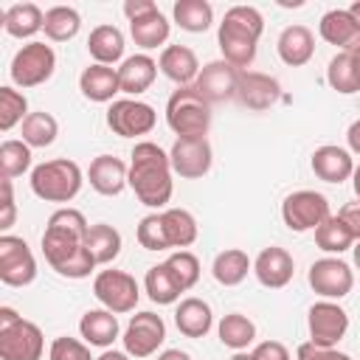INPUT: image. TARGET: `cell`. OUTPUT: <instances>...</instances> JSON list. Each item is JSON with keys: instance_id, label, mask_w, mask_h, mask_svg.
Returning <instances> with one entry per match:
<instances>
[{"instance_id": "obj_43", "label": "cell", "mask_w": 360, "mask_h": 360, "mask_svg": "<svg viewBox=\"0 0 360 360\" xmlns=\"http://www.w3.org/2000/svg\"><path fill=\"white\" fill-rule=\"evenodd\" d=\"M163 264L169 267V273L174 276V281L180 284L183 292L200 281V259L191 250H174Z\"/></svg>"}, {"instance_id": "obj_33", "label": "cell", "mask_w": 360, "mask_h": 360, "mask_svg": "<svg viewBox=\"0 0 360 360\" xmlns=\"http://www.w3.org/2000/svg\"><path fill=\"white\" fill-rule=\"evenodd\" d=\"M84 245H87L90 256L96 259V264H112L121 253V233L107 222H96V225H90Z\"/></svg>"}, {"instance_id": "obj_40", "label": "cell", "mask_w": 360, "mask_h": 360, "mask_svg": "<svg viewBox=\"0 0 360 360\" xmlns=\"http://www.w3.org/2000/svg\"><path fill=\"white\" fill-rule=\"evenodd\" d=\"M315 245H318L323 253H343V250H352V248H354V236H352L349 228L340 222V217L332 214L329 219H323V222L315 228Z\"/></svg>"}, {"instance_id": "obj_46", "label": "cell", "mask_w": 360, "mask_h": 360, "mask_svg": "<svg viewBox=\"0 0 360 360\" xmlns=\"http://www.w3.org/2000/svg\"><path fill=\"white\" fill-rule=\"evenodd\" d=\"M295 360H352V357L338 349H323V346H315L312 340H307L295 349Z\"/></svg>"}, {"instance_id": "obj_2", "label": "cell", "mask_w": 360, "mask_h": 360, "mask_svg": "<svg viewBox=\"0 0 360 360\" xmlns=\"http://www.w3.org/2000/svg\"><path fill=\"white\" fill-rule=\"evenodd\" d=\"M129 188L146 208H163L172 200L174 180H172V160L152 141H138L129 155Z\"/></svg>"}, {"instance_id": "obj_53", "label": "cell", "mask_w": 360, "mask_h": 360, "mask_svg": "<svg viewBox=\"0 0 360 360\" xmlns=\"http://www.w3.org/2000/svg\"><path fill=\"white\" fill-rule=\"evenodd\" d=\"M96 360H129V354H127V352H115V349H107V352H101Z\"/></svg>"}, {"instance_id": "obj_39", "label": "cell", "mask_w": 360, "mask_h": 360, "mask_svg": "<svg viewBox=\"0 0 360 360\" xmlns=\"http://www.w3.org/2000/svg\"><path fill=\"white\" fill-rule=\"evenodd\" d=\"M20 129H22V141H25L31 149H45V146H51V143L56 141V135H59L56 118H53L51 112H45V110L28 112V118L20 124Z\"/></svg>"}, {"instance_id": "obj_19", "label": "cell", "mask_w": 360, "mask_h": 360, "mask_svg": "<svg viewBox=\"0 0 360 360\" xmlns=\"http://www.w3.org/2000/svg\"><path fill=\"white\" fill-rule=\"evenodd\" d=\"M127 177H129V166L121 158L98 155L90 160L87 180H90L93 191H98L101 197H118L124 191V186H129Z\"/></svg>"}, {"instance_id": "obj_9", "label": "cell", "mask_w": 360, "mask_h": 360, "mask_svg": "<svg viewBox=\"0 0 360 360\" xmlns=\"http://www.w3.org/2000/svg\"><path fill=\"white\" fill-rule=\"evenodd\" d=\"M37 278V259L22 236H0V281L6 287H28Z\"/></svg>"}, {"instance_id": "obj_38", "label": "cell", "mask_w": 360, "mask_h": 360, "mask_svg": "<svg viewBox=\"0 0 360 360\" xmlns=\"http://www.w3.org/2000/svg\"><path fill=\"white\" fill-rule=\"evenodd\" d=\"M79 28H82V17L70 6H53L45 11V28L42 31L51 42H68L79 34Z\"/></svg>"}, {"instance_id": "obj_22", "label": "cell", "mask_w": 360, "mask_h": 360, "mask_svg": "<svg viewBox=\"0 0 360 360\" xmlns=\"http://www.w3.org/2000/svg\"><path fill=\"white\" fill-rule=\"evenodd\" d=\"M318 34L323 42L338 45L340 51H357L360 48V28L352 20V14L346 8H332L321 17L318 22Z\"/></svg>"}, {"instance_id": "obj_50", "label": "cell", "mask_w": 360, "mask_h": 360, "mask_svg": "<svg viewBox=\"0 0 360 360\" xmlns=\"http://www.w3.org/2000/svg\"><path fill=\"white\" fill-rule=\"evenodd\" d=\"M152 8H155L152 0H127V3H124V14H127V20H135V17H141V14L152 11Z\"/></svg>"}, {"instance_id": "obj_21", "label": "cell", "mask_w": 360, "mask_h": 360, "mask_svg": "<svg viewBox=\"0 0 360 360\" xmlns=\"http://www.w3.org/2000/svg\"><path fill=\"white\" fill-rule=\"evenodd\" d=\"M158 68L166 79H172L177 87H188L197 82V73H200V62H197V53L188 48V45H166L160 51V59H158Z\"/></svg>"}, {"instance_id": "obj_14", "label": "cell", "mask_w": 360, "mask_h": 360, "mask_svg": "<svg viewBox=\"0 0 360 360\" xmlns=\"http://www.w3.org/2000/svg\"><path fill=\"white\" fill-rule=\"evenodd\" d=\"M45 352L42 329L34 321L20 318L0 329V360H39Z\"/></svg>"}, {"instance_id": "obj_55", "label": "cell", "mask_w": 360, "mask_h": 360, "mask_svg": "<svg viewBox=\"0 0 360 360\" xmlns=\"http://www.w3.org/2000/svg\"><path fill=\"white\" fill-rule=\"evenodd\" d=\"M346 11L352 14V20H354V22H357V28H360V0H357V3H352Z\"/></svg>"}, {"instance_id": "obj_3", "label": "cell", "mask_w": 360, "mask_h": 360, "mask_svg": "<svg viewBox=\"0 0 360 360\" xmlns=\"http://www.w3.org/2000/svg\"><path fill=\"white\" fill-rule=\"evenodd\" d=\"M264 31V17L253 6H231L219 22L217 45L222 51V59L233 68L245 70L256 59V45Z\"/></svg>"}, {"instance_id": "obj_44", "label": "cell", "mask_w": 360, "mask_h": 360, "mask_svg": "<svg viewBox=\"0 0 360 360\" xmlns=\"http://www.w3.org/2000/svg\"><path fill=\"white\" fill-rule=\"evenodd\" d=\"M138 245L146 250H169L166 248V236H163V222H160V211L158 214H146L138 222Z\"/></svg>"}, {"instance_id": "obj_54", "label": "cell", "mask_w": 360, "mask_h": 360, "mask_svg": "<svg viewBox=\"0 0 360 360\" xmlns=\"http://www.w3.org/2000/svg\"><path fill=\"white\" fill-rule=\"evenodd\" d=\"M352 186H354V197H357V202H360V163H357L354 172H352Z\"/></svg>"}, {"instance_id": "obj_29", "label": "cell", "mask_w": 360, "mask_h": 360, "mask_svg": "<svg viewBox=\"0 0 360 360\" xmlns=\"http://www.w3.org/2000/svg\"><path fill=\"white\" fill-rule=\"evenodd\" d=\"M160 222H163L166 248L183 250V248L197 242L200 228H197V219H194L191 211H186V208H166V211H160Z\"/></svg>"}, {"instance_id": "obj_27", "label": "cell", "mask_w": 360, "mask_h": 360, "mask_svg": "<svg viewBox=\"0 0 360 360\" xmlns=\"http://www.w3.org/2000/svg\"><path fill=\"white\" fill-rule=\"evenodd\" d=\"M79 332H82L87 346L107 349L118 338V318H115V312H110L104 307L101 309H87L79 321Z\"/></svg>"}, {"instance_id": "obj_51", "label": "cell", "mask_w": 360, "mask_h": 360, "mask_svg": "<svg viewBox=\"0 0 360 360\" xmlns=\"http://www.w3.org/2000/svg\"><path fill=\"white\" fill-rule=\"evenodd\" d=\"M346 143H349V152L360 155V118L349 124V129H346Z\"/></svg>"}, {"instance_id": "obj_57", "label": "cell", "mask_w": 360, "mask_h": 360, "mask_svg": "<svg viewBox=\"0 0 360 360\" xmlns=\"http://www.w3.org/2000/svg\"><path fill=\"white\" fill-rule=\"evenodd\" d=\"M231 360H253V354H250V352H236Z\"/></svg>"}, {"instance_id": "obj_20", "label": "cell", "mask_w": 360, "mask_h": 360, "mask_svg": "<svg viewBox=\"0 0 360 360\" xmlns=\"http://www.w3.org/2000/svg\"><path fill=\"white\" fill-rule=\"evenodd\" d=\"M312 172L318 180L323 183H343L352 177L354 172V160H352V152L343 149V146H335V143H326V146H318L312 152V160H309Z\"/></svg>"}, {"instance_id": "obj_36", "label": "cell", "mask_w": 360, "mask_h": 360, "mask_svg": "<svg viewBox=\"0 0 360 360\" xmlns=\"http://www.w3.org/2000/svg\"><path fill=\"white\" fill-rule=\"evenodd\" d=\"M172 14H174V22L191 34H202L214 22V8L208 0H177Z\"/></svg>"}, {"instance_id": "obj_12", "label": "cell", "mask_w": 360, "mask_h": 360, "mask_svg": "<svg viewBox=\"0 0 360 360\" xmlns=\"http://www.w3.org/2000/svg\"><path fill=\"white\" fill-rule=\"evenodd\" d=\"M166 340V323L160 315L155 312H138L129 318L127 329H124V352L135 360L152 357Z\"/></svg>"}, {"instance_id": "obj_56", "label": "cell", "mask_w": 360, "mask_h": 360, "mask_svg": "<svg viewBox=\"0 0 360 360\" xmlns=\"http://www.w3.org/2000/svg\"><path fill=\"white\" fill-rule=\"evenodd\" d=\"M352 256H354V267L360 270V242H354V248H352Z\"/></svg>"}, {"instance_id": "obj_26", "label": "cell", "mask_w": 360, "mask_h": 360, "mask_svg": "<svg viewBox=\"0 0 360 360\" xmlns=\"http://www.w3.org/2000/svg\"><path fill=\"white\" fill-rule=\"evenodd\" d=\"M174 323L186 338H205L214 326V312L202 298H183L174 309Z\"/></svg>"}, {"instance_id": "obj_28", "label": "cell", "mask_w": 360, "mask_h": 360, "mask_svg": "<svg viewBox=\"0 0 360 360\" xmlns=\"http://www.w3.org/2000/svg\"><path fill=\"white\" fill-rule=\"evenodd\" d=\"M3 28L8 37L28 39L45 28V11L37 3H14L3 11Z\"/></svg>"}, {"instance_id": "obj_49", "label": "cell", "mask_w": 360, "mask_h": 360, "mask_svg": "<svg viewBox=\"0 0 360 360\" xmlns=\"http://www.w3.org/2000/svg\"><path fill=\"white\" fill-rule=\"evenodd\" d=\"M340 222L349 228V233L354 236V242H360V202H349L338 211Z\"/></svg>"}, {"instance_id": "obj_16", "label": "cell", "mask_w": 360, "mask_h": 360, "mask_svg": "<svg viewBox=\"0 0 360 360\" xmlns=\"http://www.w3.org/2000/svg\"><path fill=\"white\" fill-rule=\"evenodd\" d=\"M239 68H233L225 59H214L208 62L194 82V90L208 101V104H219L228 98H236V84H239Z\"/></svg>"}, {"instance_id": "obj_15", "label": "cell", "mask_w": 360, "mask_h": 360, "mask_svg": "<svg viewBox=\"0 0 360 360\" xmlns=\"http://www.w3.org/2000/svg\"><path fill=\"white\" fill-rule=\"evenodd\" d=\"M172 172L180 174L183 180H200L211 172L214 152L208 138H177L169 149Z\"/></svg>"}, {"instance_id": "obj_18", "label": "cell", "mask_w": 360, "mask_h": 360, "mask_svg": "<svg viewBox=\"0 0 360 360\" xmlns=\"http://www.w3.org/2000/svg\"><path fill=\"white\" fill-rule=\"evenodd\" d=\"M253 273H256V278H259L262 287H267V290H281V287H287V284L292 281L295 262H292V256H290L284 248L270 245V248H264V250L253 259Z\"/></svg>"}, {"instance_id": "obj_45", "label": "cell", "mask_w": 360, "mask_h": 360, "mask_svg": "<svg viewBox=\"0 0 360 360\" xmlns=\"http://www.w3.org/2000/svg\"><path fill=\"white\" fill-rule=\"evenodd\" d=\"M48 360H93L87 343L76 340V338H56L48 349Z\"/></svg>"}, {"instance_id": "obj_35", "label": "cell", "mask_w": 360, "mask_h": 360, "mask_svg": "<svg viewBox=\"0 0 360 360\" xmlns=\"http://www.w3.org/2000/svg\"><path fill=\"white\" fill-rule=\"evenodd\" d=\"M217 332H219V343L233 349V352H245L256 340V323L242 312H228L219 321Z\"/></svg>"}, {"instance_id": "obj_13", "label": "cell", "mask_w": 360, "mask_h": 360, "mask_svg": "<svg viewBox=\"0 0 360 360\" xmlns=\"http://www.w3.org/2000/svg\"><path fill=\"white\" fill-rule=\"evenodd\" d=\"M307 281H309V287H312L318 295H323L326 301H338V298H343V295L352 292V287H354V273H352V267H349L343 259H338V256H323V259H318V262L309 264Z\"/></svg>"}, {"instance_id": "obj_11", "label": "cell", "mask_w": 360, "mask_h": 360, "mask_svg": "<svg viewBox=\"0 0 360 360\" xmlns=\"http://www.w3.org/2000/svg\"><path fill=\"white\" fill-rule=\"evenodd\" d=\"M158 124V112L152 104L138 98H115L107 110V127L121 138L149 135Z\"/></svg>"}, {"instance_id": "obj_1", "label": "cell", "mask_w": 360, "mask_h": 360, "mask_svg": "<svg viewBox=\"0 0 360 360\" xmlns=\"http://www.w3.org/2000/svg\"><path fill=\"white\" fill-rule=\"evenodd\" d=\"M90 225L82 211L76 208H59L48 217L45 233H42V253L45 262L65 278H87L96 270V259L90 256L84 236Z\"/></svg>"}, {"instance_id": "obj_31", "label": "cell", "mask_w": 360, "mask_h": 360, "mask_svg": "<svg viewBox=\"0 0 360 360\" xmlns=\"http://www.w3.org/2000/svg\"><path fill=\"white\" fill-rule=\"evenodd\" d=\"M87 51L96 65H115L124 56V34L115 25H96L87 37Z\"/></svg>"}, {"instance_id": "obj_10", "label": "cell", "mask_w": 360, "mask_h": 360, "mask_svg": "<svg viewBox=\"0 0 360 360\" xmlns=\"http://www.w3.org/2000/svg\"><path fill=\"white\" fill-rule=\"evenodd\" d=\"M307 329L309 340L323 349H338V343L349 332V312L335 301H318L307 312Z\"/></svg>"}, {"instance_id": "obj_42", "label": "cell", "mask_w": 360, "mask_h": 360, "mask_svg": "<svg viewBox=\"0 0 360 360\" xmlns=\"http://www.w3.org/2000/svg\"><path fill=\"white\" fill-rule=\"evenodd\" d=\"M28 118V98L14 87H0V129L8 132Z\"/></svg>"}, {"instance_id": "obj_58", "label": "cell", "mask_w": 360, "mask_h": 360, "mask_svg": "<svg viewBox=\"0 0 360 360\" xmlns=\"http://www.w3.org/2000/svg\"><path fill=\"white\" fill-rule=\"evenodd\" d=\"M349 53L354 56V62H357V68H360V48H357V51H349Z\"/></svg>"}, {"instance_id": "obj_5", "label": "cell", "mask_w": 360, "mask_h": 360, "mask_svg": "<svg viewBox=\"0 0 360 360\" xmlns=\"http://www.w3.org/2000/svg\"><path fill=\"white\" fill-rule=\"evenodd\" d=\"M166 124L177 138H205L211 127V104L188 87H177L166 101Z\"/></svg>"}, {"instance_id": "obj_25", "label": "cell", "mask_w": 360, "mask_h": 360, "mask_svg": "<svg viewBox=\"0 0 360 360\" xmlns=\"http://www.w3.org/2000/svg\"><path fill=\"white\" fill-rule=\"evenodd\" d=\"M276 48H278V56H281L284 65L301 68V65H307V62L312 59V53H315V37H312V31H309L307 25H287V28L278 34Z\"/></svg>"}, {"instance_id": "obj_52", "label": "cell", "mask_w": 360, "mask_h": 360, "mask_svg": "<svg viewBox=\"0 0 360 360\" xmlns=\"http://www.w3.org/2000/svg\"><path fill=\"white\" fill-rule=\"evenodd\" d=\"M158 360H191V354L183 352V349H166V352L158 354Z\"/></svg>"}, {"instance_id": "obj_34", "label": "cell", "mask_w": 360, "mask_h": 360, "mask_svg": "<svg viewBox=\"0 0 360 360\" xmlns=\"http://www.w3.org/2000/svg\"><path fill=\"white\" fill-rule=\"evenodd\" d=\"M326 82L340 96H352V93L360 90V68H357V62H354V56L349 51H340V53H335L329 59Z\"/></svg>"}, {"instance_id": "obj_24", "label": "cell", "mask_w": 360, "mask_h": 360, "mask_svg": "<svg viewBox=\"0 0 360 360\" xmlns=\"http://www.w3.org/2000/svg\"><path fill=\"white\" fill-rule=\"evenodd\" d=\"M158 62L149 56V53H135V56H127L118 68V82H121V93L127 96H141L152 87L155 76H158Z\"/></svg>"}, {"instance_id": "obj_32", "label": "cell", "mask_w": 360, "mask_h": 360, "mask_svg": "<svg viewBox=\"0 0 360 360\" xmlns=\"http://www.w3.org/2000/svg\"><path fill=\"white\" fill-rule=\"evenodd\" d=\"M250 270H253V262H250L248 253L239 250V248H228V250L217 253V259H214V264H211V273H214L217 284H222V287H236V284H242Z\"/></svg>"}, {"instance_id": "obj_7", "label": "cell", "mask_w": 360, "mask_h": 360, "mask_svg": "<svg viewBox=\"0 0 360 360\" xmlns=\"http://www.w3.org/2000/svg\"><path fill=\"white\" fill-rule=\"evenodd\" d=\"M332 211H329V200L321 194V191H312V188H301V191H292L284 197L281 202V219L290 231L295 233H304V231H315L323 219H329Z\"/></svg>"}, {"instance_id": "obj_48", "label": "cell", "mask_w": 360, "mask_h": 360, "mask_svg": "<svg viewBox=\"0 0 360 360\" xmlns=\"http://www.w3.org/2000/svg\"><path fill=\"white\" fill-rule=\"evenodd\" d=\"M3 217H0V231H8L14 225V217H17V205H14V188H11V180L3 177Z\"/></svg>"}, {"instance_id": "obj_23", "label": "cell", "mask_w": 360, "mask_h": 360, "mask_svg": "<svg viewBox=\"0 0 360 360\" xmlns=\"http://www.w3.org/2000/svg\"><path fill=\"white\" fill-rule=\"evenodd\" d=\"M79 90L84 98L96 101V104H107L112 101L115 93H121V82H118V68L110 65H90L82 70L79 76Z\"/></svg>"}, {"instance_id": "obj_4", "label": "cell", "mask_w": 360, "mask_h": 360, "mask_svg": "<svg viewBox=\"0 0 360 360\" xmlns=\"http://www.w3.org/2000/svg\"><path fill=\"white\" fill-rule=\"evenodd\" d=\"M82 169L76 160L53 158L31 169V191L45 202H70L82 191Z\"/></svg>"}, {"instance_id": "obj_37", "label": "cell", "mask_w": 360, "mask_h": 360, "mask_svg": "<svg viewBox=\"0 0 360 360\" xmlns=\"http://www.w3.org/2000/svg\"><path fill=\"white\" fill-rule=\"evenodd\" d=\"M143 290H146V295H149L155 304H160V307L180 301V292H183L166 264H152V267L146 270V276H143Z\"/></svg>"}, {"instance_id": "obj_41", "label": "cell", "mask_w": 360, "mask_h": 360, "mask_svg": "<svg viewBox=\"0 0 360 360\" xmlns=\"http://www.w3.org/2000/svg\"><path fill=\"white\" fill-rule=\"evenodd\" d=\"M0 169H3V177L6 180H14L20 177L22 172L31 169V146L25 141H3L0 146Z\"/></svg>"}, {"instance_id": "obj_47", "label": "cell", "mask_w": 360, "mask_h": 360, "mask_svg": "<svg viewBox=\"0 0 360 360\" xmlns=\"http://www.w3.org/2000/svg\"><path fill=\"white\" fill-rule=\"evenodd\" d=\"M250 354L253 360H290V349L281 340H262Z\"/></svg>"}, {"instance_id": "obj_30", "label": "cell", "mask_w": 360, "mask_h": 360, "mask_svg": "<svg viewBox=\"0 0 360 360\" xmlns=\"http://www.w3.org/2000/svg\"><path fill=\"white\" fill-rule=\"evenodd\" d=\"M169 31H172V25H169V20L163 17V11L158 6L152 11L129 20V34H132L135 45L143 48V51H152V48L163 45L169 39Z\"/></svg>"}, {"instance_id": "obj_6", "label": "cell", "mask_w": 360, "mask_h": 360, "mask_svg": "<svg viewBox=\"0 0 360 360\" xmlns=\"http://www.w3.org/2000/svg\"><path fill=\"white\" fill-rule=\"evenodd\" d=\"M53 70H56V53H53V48L34 39V42L22 45L14 53L11 68H8V76H11V82L17 87L28 90V87L45 84L53 76Z\"/></svg>"}, {"instance_id": "obj_8", "label": "cell", "mask_w": 360, "mask_h": 360, "mask_svg": "<svg viewBox=\"0 0 360 360\" xmlns=\"http://www.w3.org/2000/svg\"><path fill=\"white\" fill-rule=\"evenodd\" d=\"M93 295L98 298V304L104 309L124 315V312H132L138 307L141 287L124 270H98L93 278Z\"/></svg>"}, {"instance_id": "obj_17", "label": "cell", "mask_w": 360, "mask_h": 360, "mask_svg": "<svg viewBox=\"0 0 360 360\" xmlns=\"http://www.w3.org/2000/svg\"><path fill=\"white\" fill-rule=\"evenodd\" d=\"M236 98H239L242 107H248L253 112H262V110H270L281 98V84H278V79H273L267 73L242 70L239 84H236Z\"/></svg>"}]
</instances>
